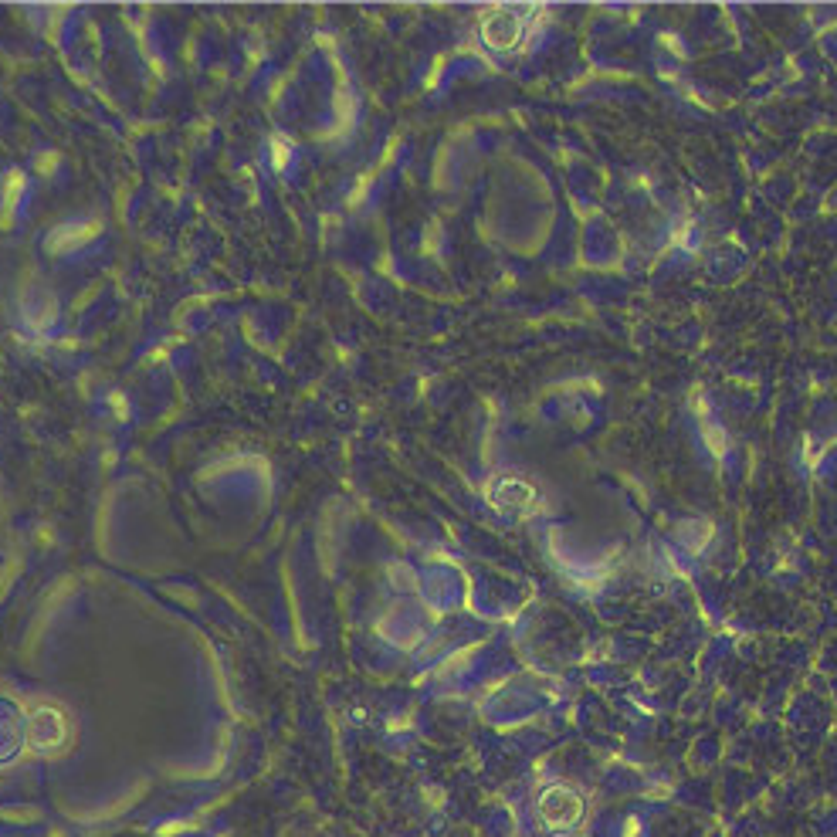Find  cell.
Masks as SVG:
<instances>
[{
  "mask_svg": "<svg viewBox=\"0 0 837 837\" xmlns=\"http://www.w3.org/2000/svg\"><path fill=\"white\" fill-rule=\"evenodd\" d=\"M61 732H65V726H61L58 712H51V709H41L31 722V736L38 746H55L61 739Z\"/></svg>",
  "mask_w": 837,
  "mask_h": 837,
  "instance_id": "cell-3",
  "label": "cell"
},
{
  "mask_svg": "<svg viewBox=\"0 0 837 837\" xmlns=\"http://www.w3.org/2000/svg\"><path fill=\"white\" fill-rule=\"evenodd\" d=\"M539 817L546 821L549 831H570L583 817V800L570 787H549L539 797Z\"/></svg>",
  "mask_w": 837,
  "mask_h": 837,
  "instance_id": "cell-1",
  "label": "cell"
},
{
  "mask_svg": "<svg viewBox=\"0 0 837 837\" xmlns=\"http://www.w3.org/2000/svg\"><path fill=\"white\" fill-rule=\"evenodd\" d=\"M482 38H485V45H492V48H499V51L512 48L522 38V17L512 11V7L492 11L482 21Z\"/></svg>",
  "mask_w": 837,
  "mask_h": 837,
  "instance_id": "cell-2",
  "label": "cell"
}]
</instances>
